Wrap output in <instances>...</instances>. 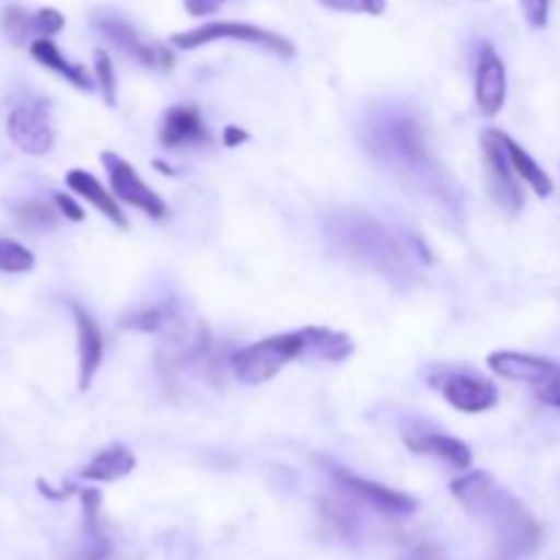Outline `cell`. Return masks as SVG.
<instances>
[{"instance_id":"1","label":"cell","mask_w":560,"mask_h":560,"mask_svg":"<svg viewBox=\"0 0 560 560\" xmlns=\"http://www.w3.org/2000/svg\"><path fill=\"white\" fill-rule=\"evenodd\" d=\"M366 153L383 170L402 180L410 191L427 197L435 206L454 208L448 175L430 151L424 126L402 109H377L364 126Z\"/></svg>"},{"instance_id":"2","label":"cell","mask_w":560,"mask_h":560,"mask_svg":"<svg viewBox=\"0 0 560 560\" xmlns=\"http://www.w3.org/2000/svg\"><path fill=\"white\" fill-rule=\"evenodd\" d=\"M452 492L465 512L485 525L501 560H520L541 545V528L534 514L485 470L459 476Z\"/></svg>"},{"instance_id":"3","label":"cell","mask_w":560,"mask_h":560,"mask_svg":"<svg viewBox=\"0 0 560 560\" xmlns=\"http://www.w3.org/2000/svg\"><path fill=\"white\" fill-rule=\"evenodd\" d=\"M323 233L328 246L353 266L377 273L394 288L413 284L416 271L405 246L383 228L375 217L364 211H331L323 219Z\"/></svg>"},{"instance_id":"4","label":"cell","mask_w":560,"mask_h":560,"mask_svg":"<svg viewBox=\"0 0 560 560\" xmlns=\"http://www.w3.org/2000/svg\"><path fill=\"white\" fill-rule=\"evenodd\" d=\"M310 328L290 334H273V337L260 339V342L238 350L233 359V372L246 386H260V383L273 381L290 361L310 353Z\"/></svg>"},{"instance_id":"5","label":"cell","mask_w":560,"mask_h":560,"mask_svg":"<svg viewBox=\"0 0 560 560\" xmlns=\"http://www.w3.org/2000/svg\"><path fill=\"white\" fill-rule=\"evenodd\" d=\"M213 42H241V44H252V47H262L268 49L277 58L290 60L295 55V47L290 38L279 36V33L266 31L260 25H249V22H206V25H197L191 31L175 33L170 38V44L178 49H200L206 44Z\"/></svg>"},{"instance_id":"6","label":"cell","mask_w":560,"mask_h":560,"mask_svg":"<svg viewBox=\"0 0 560 560\" xmlns=\"http://www.w3.org/2000/svg\"><path fill=\"white\" fill-rule=\"evenodd\" d=\"M490 370L503 381L525 383L536 399L550 408L560 410V364L558 361L541 359L530 353H512V350H498L487 359Z\"/></svg>"},{"instance_id":"7","label":"cell","mask_w":560,"mask_h":560,"mask_svg":"<svg viewBox=\"0 0 560 560\" xmlns=\"http://www.w3.org/2000/svg\"><path fill=\"white\" fill-rule=\"evenodd\" d=\"M93 25H96V31L102 33L109 44H115L120 52L135 58L137 63L148 66V69H173V52H170L164 44H156L151 42V38L142 36V33L137 31L129 20H124V16L113 14V11H98V14L93 16Z\"/></svg>"},{"instance_id":"8","label":"cell","mask_w":560,"mask_h":560,"mask_svg":"<svg viewBox=\"0 0 560 560\" xmlns=\"http://www.w3.org/2000/svg\"><path fill=\"white\" fill-rule=\"evenodd\" d=\"M102 164L107 167L109 175V186H113V195L118 197L120 202H126L129 208H137L145 217L151 219H164L167 217V202L145 184V180L137 175V170L131 167L126 159H120L118 153L104 151L102 153Z\"/></svg>"},{"instance_id":"9","label":"cell","mask_w":560,"mask_h":560,"mask_svg":"<svg viewBox=\"0 0 560 560\" xmlns=\"http://www.w3.org/2000/svg\"><path fill=\"white\" fill-rule=\"evenodd\" d=\"M485 170H487V189H490L492 200L503 208L506 213H520L525 206L523 195V178L512 170L506 153H503L501 140H498V129L485 131Z\"/></svg>"},{"instance_id":"10","label":"cell","mask_w":560,"mask_h":560,"mask_svg":"<svg viewBox=\"0 0 560 560\" xmlns=\"http://www.w3.org/2000/svg\"><path fill=\"white\" fill-rule=\"evenodd\" d=\"M328 470H331L334 481H337L350 498L361 501L364 506L375 509L377 514H386V517H408V514H413L416 509H419L416 498L405 495V492L392 490V487L386 485H377V481L361 479V476L350 474V470L339 468V465H328Z\"/></svg>"},{"instance_id":"11","label":"cell","mask_w":560,"mask_h":560,"mask_svg":"<svg viewBox=\"0 0 560 560\" xmlns=\"http://www.w3.org/2000/svg\"><path fill=\"white\" fill-rule=\"evenodd\" d=\"M5 129L11 142L31 156H47L55 145V126L44 104H16Z\"/></svg>"},{"instance_id":"12","label":"cell","mask_w":560,"mask_h":560,"mask_svg":"<svg viewBox=\"0 0 560 560\" xmlns=\"http://www.w3.org/2000/svg\"><path fill=\"white\" fill-rule=\"evenodd\" d=\"M208 140H211V135H208L206 120L195 104H178V107H170L164 113L162 126H159V142L164 148H173V151L200 148Z\"/></svg>"},{"instance_id":"13","label":"cell","mask_w":560,"mask_h":560,"mask_svg":"<svg viewBox=\"0 0 560 560\" xmlns=\"http://www.w3.org/2000/svg\"><path fill=\"white\" fill-rule=\"evenodd\" d=\"M506 104V63L487 44L476 66V107L487 118H495Z\"/></svg>"},{"instance_id":"14","label":"cell","mask_w":560,"mask_h":560,"mask_svg":"<svg viewBox=\"0 0 560 560\" xmlns=\"http://www.w3.org/2000/svg\"><path fill=\"white\" fill-rule=\"evenodd\" d=\"M441 392L459 413H487L498 405V388L490 381L470 372H457L441 381Z\"/></svg>"},{"instance_id":"15","label":"cell","mask_w":560,"mask_h":560,"mask_svg":"<svg viewBox=\"0 0 560 560\" xmlns=\"http://www.w3.org/2000/svg\"><path fill=\"white\" fill-rule=\"evenodd\" d=\"M71 312H74L77 359H80V381H77V386H80V392H88L104 361V337L98 323L80 304H71Z\"/></svg>"},{"instance_id":"16","label":"cell","mask_w":560,"mask_h":560,"mask_svg":"<svg viewBox=\"0 0 560 560\" xmlns=\"http://www.w3.org/2000/svg\"><path fill=\"white\" fill-rule=\"evenodd\" d=\"M405 446L413 454H424V457L443 459L446 465L457 470H468L474 463V454H470L468 443H463L459 438L441 435V432H419V435L405 438Z\"/></svg>"},{"instance_id":"17","label":"cell","mask_w":560,"mask_h":560,"mask_svg":"<svg viewBox=\"0 0 560 560\" xmlns=\"http://www.w3.org/2000/svg\"><path fill=\"white\" fill-rule=\"evenodd\" d=\"M66 186H69L74 195H80L82 200L91 202V206L96 208L102 217H107L115 228H120V230L129 228V222H126L124 211H120V206H118V197H115L113 191L104 189V186L98 184L91 173H85V170H69V173H66Z\"/></svg>"},{"instance_id":"18","label":"cell","mask_w":560,"mask_h":560,"mask_svg":"<svg viewBox=\"0 0 560 560\" xmlns=\"http://www.w3.org/2000/svg\"><path fill=\"white\" fill-rule=\"evenodd\" d=\"M31 55H33V60H38V63L44 66V69L60 74L66 82H71L74 88H80V91H91L93 80H91V74H88L85 66L74 63V60L66 58V55L60 52L58 44H55L52 38H44V36L33 38Z\"/></svg>"},{"instance_id":"19","label":"cell","mask_w":560,"mask_h":560,"mask_svg":"<svg viewBox=\"0 0 560 560\" xmlns=\"http://www.w3.org/2000/svg\"><path fill=\"white\" fill-rule=\"evenodd\" d=\"M498 140H501V148H503V153H506L512 170L520 175V178H523V184H528L530 189H534V195L550 197L552 191H556L550 175L541 170V164L536 162V159L530 156L523 145H517V142H514L506 131H498Z\"/></svg>"},{"instance_id":"20","label":"cell","mask_w":560,"mask_h":560,"mask_svg":"<svg viewBox=\"0 0 560 560\" xmlns=\"http://www.w3.org/2000/svg\"><path fill=\"white\" fill-rule=\"evenodd\" d=\"M137 459L126 446H109L98 452L91 463L82 468V479L88 481H118L135 470Z\"/></svg>"},{"instance_id":"21","label":"cell","mask_w":560,"mask_h":560,"mask_svg":"<svg viewBox=\"0 0 560 560\" xmlns=\"http://www.w3.org/2000/svg\"><path fill=\"white\" fill-rule=\"evenodd\" d=\"M14 219L27 233H49L58 228L60 211L44 200H25L14 208Z\"/></svg>"},{"instance_id":"22","label":"cell","mask_w":560,"mask_h":560,"mask_svg":"<svg viewBox=\"0 0 560 560\" xmlns=\"http://www.w3.org/2000/svg\"><path fill=\"white\" fill-rule=\"evenodd\" d=\"M310 353L320 355V359L326 361H334V364H339V361H345L353 353V339L345 337V334L328 331V328H310Z\"/></svg>"},{"instance_id":"23","label":"cell","mask_w":560,"mask_h":560,"mask_svg":"<svg viewBox=\"0 0 560 560\" xmlns=\"http://www.w3.org/2000/svg\"><path fill=\"white\" fill-rule=\"evenodd\" d=\"M36 266V257L31 249L14 238H0V271L3 273H27Z\"/></svg>"},{"instance_id":"24","label":"cell","mask_w":560,"mask_h":560,"mask_svg":"<svg viewBox=\"0 0 560 560\" xmlns=\"http://www.w3.org/2000/svg\"><path fill=\"white\" fill-rule=\"evenodd\" d=\"M93 58H96V82L102 85L104 102H107L109 107H115V104H118V82H115L113 60H109V55L104 52V49H96Z\"/></svg>"},{"instance_id":"25","label":"cell","mask_w":560,"mask_h":560,"mask_svg":"<svg viewBox=\"0 0 560 560\" xmlns=\"http://www.w3.org/2000/svg\"><path fill=\"white\" fill-rule=\"evenodd\" d=\"M326 9L339 11V14H364V16H381L386 11V0H317Z\"/></svg>"},{"instance_id":"26","label":"cell","mask_w":560,"mask_h":560,"mask_svg":"<svg viewBox=\"0 0 560 560\" xmlns=\"http://www.w3.org/2000/svg\"><path fill=\"white\" fill-rule=\"evenodd\" d=\"M3 27L14 42H22V38H27L33 33V14L11 5V9H5L3 14ZM33 36H36V33H33Z\"/></svg>"},{"instance_id":"27","label":"cell","mask_w":560,"mask_h":560,"mask_svg":"<svg viewBox=\"0 0 560 560\" xmlns=\"http://www.w3.org/2000/svg\"><path fill=\"white\" fill-rule=\"evenodd\" d=\"M63 25L66 16L58 9H38L33 14V33H36V38H52L55 33L63 31Z\"/></svg>"},{"instance_id":"28","label":"cell","mask_w":560,"mask_h":560,"mask_svg":"<svg viewBox=\"0 0 560 560\" xmlns=\"http://www.w3.org/2000/svg\"><path fill=\"white\" fill-rule=\"evenodd\" d=\"M520 5H523V14L530 27H536V31L547 27V22H550V0H520Z\"/></svg>"},{"instance_id":"29","label":"cell","mask_w":560,"mask_h":560,"mask_svg":"<svg viewBox=\"0 0 560 560\" xmlns=\"http://www.w3.org/2000/svg\"><path fill=\"white\" fill-rule=\"evenodd\" d=\"M55 208H58L66 219H71V222H82V219H85V211H82L74 202V197L66 195V191L63 195H55Z\"/></svg>"},{"instance_id":"30","label":"cell","mask_w":560,"mask_h":560,"mask_svg":"<svg viewBox=\"0 0 560 560\" xmlns=\"http://www.w3.org/2000/svg\"><path fill=\"white\" fill-rule=\"evenodd\" d=\"M184 3H186V11H189L191 16H208V14H213V11H217L224 0H184Z\"/></svg>"},{"instance_id":"31","label":"cell","mask_w":560,"mask_h":560,"mask_svg":"<svg viewBox=\"0 0 560 560\" xmlns=\"http://www.w3.org/2000/svg\"><path fill=\"white\" fill-rule=\"evenodd\" d=\"M249 140V135H246L244 129H241V126H224V135H222V142L228 148H238V145H244V142Z\"/></svg>"}]
</instances>
